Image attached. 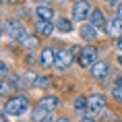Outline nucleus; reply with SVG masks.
<instances>
[{"instance_id":"obj_30","label":"nucleus","mask_w":122,"mask_h":122,"mask_svg":"<svg viewBox=\"0 0 122 122\" xmlns=\"http://www.w3.org/2000/svg\"><path fill=\"white\" fill-rule=\"evenodd\" d=\"M118 62H120V64H122V56H120V58H118Z\"/></svg>"},{"instance_id":"obj_21","label":"nucleus","mask_w":122,"mask_h":122,"mask_svg":"<svg viewBox=\"0 0 122 122\" xmlns=\"http://www.w3.org/2000/svg\"><path fill=\"white\" fill-rule=\"evenodd\" d=\"M0 79H2V81H6V79H8V64H6V62H2V68H0Z\"/></svg>"},{"instance_id":"obj_4","label":"nucleus","mask_w":122,"mask_h":122,"mask_svg":"<svg viewBox=\"0 0 122 122\" xmlns=\"http://www.w3.org/2000/svg\"><path fill=\"white\" fill-rule=\"evenodd\" d=\"M91 13H93V8H91L89 0H77L72 4V19L79 21V23H83L85 19H89Z\"/></svg>"},{"instance_id":"obj_22","label":"nucleus","mask_w":122,"mask_h":122,"mask_svg":"<svg viewBox=\"0 0 122 122\" xmlns=\"http://www.w3.org/2000/svg\"><path fill=\"white\" fill-rule=\"evenodd\" d=\"M116 17H118V19L122 21V2L118 4V6H116Z\"/></svg>"},{"instance_id":"obj_14","label":"nucleus","mask_w":122,"mask_h":122,"mask_svg":"<svg viewBox=\"0 0 122 122\" xmlns=\"http://www.w3.org/2000/svg\"><path fill=\"white\" fill-rule=\"evenodd\" d=\"M81 37L87 41H93V39H97V29L91 25H81Z\"/></svg>"},{"instance_id":"obj_13","label":"nucleus","mask_w":122,"mask_h":122,"mask_svg":"<svg viewBox=\"0 0 122 122\" xmlns=\"http://www.w3.org/2000/svg\"><path fill=\"white\" fill-rule=\"evenodd\" d=\"M39 62H41L44 66H54V64H56V52L50 50V48L41 50V58H39Z\"/></svg>"},{"instance_id":"obj_25","label":"nucleus","mask_w":122,"mask_h":122,"mask_svg":"<svg viewBox=\"0 0 122 122\" xmlns=\"http://www.w3.org/2000/svg\"><path fill=\"white\" fill-rule=\"evenodd\" d=\"M116 46H118V50H122V37H118V44Z\"/></svg>"},{"instance_id":"obj_1","label":"nucleus","mask_w":122,"mask_h":122,"mask_svg":"<svg viewBox=\"0 0 122 122\" xmlns=\"http://www.w3.org/2000/svg\"><path fill=\"white\" fill-rule=\"evenodd\" d=\"M27 110H31V106H29V99L23 95H17V97H10L6 103H4V114L6 116H15V118H19V116H23L27 112Z\"/></svg>"},{"instance_id":"obj_9","label":"nucleus","mask_w":122,"mask_h":122,"mask_svg":"<svg viewBox=\"0 0 122 122\" xmlns=\"http://www.w3.org/2000/svg\"><path fill=\"white\" fill-rule=\"evenodd\" d=\"M89 25L95 27V29H106V25H108V21H106V17H103L102 10H93L89 17Z\"/></svg>"},{"instance_id":"obj_17","label":"nucleus","mask_w":122,"mask_h":122,"mask_svg":"<svg viewBox=\"0 0 122 122\" xmlns=\"http://www.w3.org/2000/svg\"><path fill=\"white\" fill-rule=\"evenodd\" d=\"M56 29H58V31H62V33H71L72 31V23L68 19H58Z\"/></svg>"},{"instance_id":"obj_31","label":"nucleus","mask_w":122,"mask_h":122,"mask_svg":"<svg viewBox=\"0 0 122 122\" xmlns=\"http://www.w3.org/2000/svg\"><path fill=\"white\" fill-rule=\"evenodd\" d=\"M44 2H50V0H44Z\"/></svg>"},{"instance_id":"obj_29","label":"nucleus","mask_w":122,"mask_h":122,"mask_svg":"<svg viewBox=\"0 0 122 122\" xmlns=\"http://www.w3.org/2000/svg\"><path fill=\"white\" fill-rule=\"evenodd\" d=\"M106 2H110V4H114V2H118V0H106Z\"/></svg>"},{"instance_id":"obj_5","label":"nucleus","mask_w":122,"mask_h":122,"mask_svg":"<svg viewBox=\"0 0 122 122\" xmlns=\"http://www.w3.org/2000/svg\"><path fill=\"white\" fill-rule=\"evenodd\" d=\"M87 106H89V114H102L106 110V97L102 93H91L87 97Z\"/></svg>"},{"instance_id":"obj_15","label":"nucleus","mask_w":122,"mask_h":122,"mask_svg":"<svg viewBox=\"0 0 122 122\" xmlns=\"http://www.w3.org/2000/svg\"><path fill=\"white\" fill-rule=\"evenodd\" d=\"M58 97H52V95H46V97H41V99H39V106H44L46 110H54V108H58Z\"/></svg>"},{"instance_id":"obj_2","label":"nucleus","mask_w":122,"mask_h":122,"mask_svg":"<svg viewBox=\"0 0 122 122\" xmlns=\"http://www.w3.org/2000/svg\"><path fill=\"white\" fill-rule=\"evenodd\" d=\"M77 62H79L81 68H91L95 62H99V60H97V50L93 46L81 48V52H79V56H77Z\"/></svg>"},{"instance_id":"obj_28","label":"nucleus","mask_w":122,"mask_h":122,"mask_svg":"<svg viewBox=\"0 0 122 122\" xmlns=\"http://www.w3.org/2000/svg\"><path fill=\"white\" fill-rule=\"evenodd\" d=\"M4 2H6V4H15V2H17V0H4Z\"/></svg>"},{"instance_id":"obj_20","label":"nucleus","mask_w":122,"mask_h":122,"mask_svg":"<svg viewBox=\"0 0 122 122\" xmlns=\"http://www.w3.org/2000/svg\"><path fill=\"white\" fill-rule=\"evenodd\" d=\"M52 81L48 77H37V81H35V87H48Z\"/></svg>"},{"instance_id":"obj_27","label":"nucleus","mask_w":122,"mask_h":122,"mask_svg":"<svg viewBox=\"0 0 122 122\" xmlns=\"http://www.w3.org/2000/svg\"><path fill=\"white\" fill-rule=\"evenodd\" d=\"M0 122H6V114L2 112V118H0Z\"/></svg>"},{"instance_id":"obj_8","label":"nucleus","mask_w":122,"mask_h":122,"mask_svg":"<svg viewBox=\"0 0 122 122\" xmlns=\"http://www.w3.org/2000/svg\"><path fill=\"white\" fill-rule=\"evenodd\" d=\"M110 75V64L108 62H95L91 66V77L95 79H106Z\"/></svg>"},{"instance_id":"obj_16","label":"nucleus","mask_w":122,"mask_h":122,"mask_svg":"<svg viewBox=\"0 0 122 122\" xmlns=\"http://www.w3.org/2000/svg\"><path fill=\"white\" fill-rule=\"evenodd\" d=\"M75 110H77L79 114H87V112H89V106H87V97H77V99H75Z\"/></svg>"},{"instance_id":"obj_26","label":"nucleus","mask_w":122,"mask_h":122,"mask_svg":"<svg viewBox=\"0 0 122 122\" xmlns=\"http://www.w3.org/2000/svg\"><path fill=\"white\" fill-rule=\"evenodd\" d=\"M56 122H71V120H68V118H58Z\"/></svg>"},{"instance_id":"obj_12","label":"nucleus","mask_w":122,"mask_h":122,"mask_svg":"<svg viewBox=\"0 0 122 122\" xmlns=\"http://www.w3.org/2000/svg\"><path fill=\"white\" fill-rule=\"evenodd\" d=\"M35 15L39 17V21H52L54 19V8L48 6V4H39L35 8Z\"/></svg>"},{"instance_id":"obj_23","label":"nucleus","mask_w":122,"mask_h":122,"mask_svg":"<svg viewBox=\"0 0 122 122\" xmlns=\"http://www.w3.org/2000/svg\"><path fill=\"white\" fill-rule=\"evenodd\" d=\"M79 122H95V120H93V118H89V116H83Z\"/></svg>"},{"instance_id":"obj_3","label":"nucleus","mask_w":122,"mask_h":122,"mask_svg":"<svg viewBox=\"0 0 122 122\" xmlns=\"http://www.w3.org/2000/svg\"><path fill=\"white\" fill-rule=\"evenodd\" d=\"M2 29H4V33H8L13 39H19V41H23V39L27 37V31H25V27H23V23H21V21H17V19L6 21Z\"/></svg>"},{"instance_id":"obj_10","label":"nucleus","mask_w":122,"mask_h":122,"mask_svg":"<svg viewBox=\"0 0 122 122\" xmlns=\"http://www.w3.org/2000/svg\"><path fill=\"white\" fill-rule=\"evenodd\" d=\"M54 29H56V25H52V21H37V25H35V31H37L39 35H44V37L52 35Z\"/></svg>"},{"instance_id":"obj_7","label":"nucleus","mask_w":122,"mask_h":122,"mask_svg":"<svg viewBox=\"0 0 122 122\" xmlns=\"http://www.w3.org/2000/svg\"><path fill=\"white\" fill-rule=\"evenodd\" d=\"M106 33H108L110 37H122V21L118 19V17H114L112 21H108Z\"/></svg>"},{"instance_id":"obj_19","label":"nucleus","mask_w":122,"mask_h":122,"mask_svg":"<svg viewBox=\"0 0 122 122\" xmlns=\"http://www.w3.org/2000/svg\"><path fill=\"white\" fill-rule=\"evenodd\" d=\"M112 95H114V99L118 103H122V87H116L114 85V89H112Z\"/></svg>"},{"instance_id":"obj_6","label":"nucleus","mask_w":122,"mask_h":122,"mask_svg":"<svg viewBox=\"0 0 122 122\" xmlns=\"http://www.w3.org/2000/svg\"><path fill=\"white\" fill-rule=\"evenodd\" d=\"M75 60L72 58V50H60L56 52V68H60V71H64V68H68L71 66V62Z\"/></svg>"},{"instance_id":"obj_18","label":"nucleus","mask_w":122,"mask_h":122,"mask_svg":"<svg viewBox=\"0 0 122 122\" xmlns=\"http://www.w3.org/2000/svg\"><path fill=\"white\" fill-rule=\"evenodd\" d=\"M23 46H25L27 50H33V48L37 46V37H35V35H27V37L23 39Z\"/></svg>"},{"instance_id":"obj_24","label":"nucleus","mask_w":122,"mask_h":122,"mask_svg":"<svg viewBox=\"0 0 122 122\" xmlns=\"http://www.w3.org/2000/svg\"><path fill=\"white\" fill-rule=\"evenodd\" d=\"M114 85H116V87H122V75H120L118 79H116V83H114Z\"/></svg>"},{"instance_id":"obj_11","label":"nucleus","mask_w":122,"mask_h":122,"mask_svg":"<svg viewBox=\"0 0 122 122\" xmlns=\"http://www.w3.org/2000/svg\"><path fill=\"white\" fill-rule=\"evenodd\" d=\"M31 118H33V122H46L48 118H50V110H46L44 106H35L33 108V112H31Z\"/></svg>"}]
</instances>
